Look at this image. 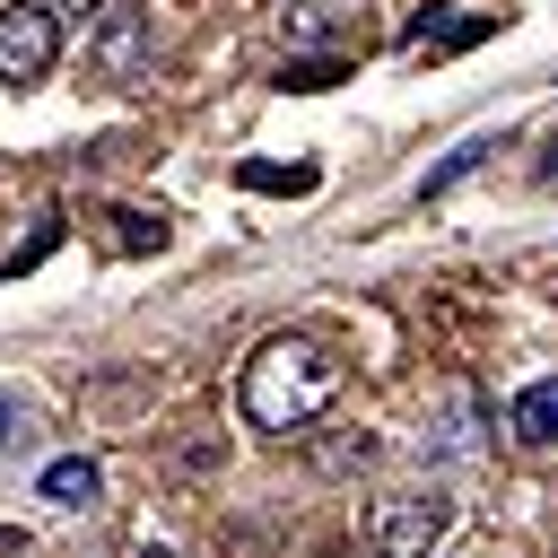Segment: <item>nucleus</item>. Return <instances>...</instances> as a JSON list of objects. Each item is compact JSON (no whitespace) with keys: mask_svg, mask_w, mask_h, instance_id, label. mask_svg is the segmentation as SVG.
Listing matches in <instances>:
<instances>
[{"mask_svg":"<svg viewBox=\"0 0 558 558\" xmlns=\"http://www.w3.org/2000/svg\"><path fill=\"white\" fill-rule=\"evenodd\" d=\"M26 427H17V401H0V445H17Z\"/></svg>","mask_w":558,"mask_h":558,"instance_id":"obj_13","label":"nucleus"},{"mask_svg":"<svg viewBox=\"0 0 558 558\" xmlns=\"http://www.w3.org/2000/svg\"><path fill=\"white\" fill-rule=\"evenodd\" d=\"M87 52H96V70H105V78H140V70L157 61V26H148V9H105Z\"/></svg>","mask_w":558,"mask_h":558,"instance_id":"obj_4","label":"nucleus"},{"mask_svg":"<svg viewBox=\"0 0 558 558\" xmlns=\"http://www.w3.org/2000/svg\"><path fill=\"white\" fill-rule=\"evenodd\" d=\"M44 497L78 514V506H96V497H105V471H96L87 453H61V462H44Z\"/></svg>","mask_w":558,"mask_h":558,"instance_id":"obj_8","label":"nucleus"},{"mask_svg":"<svg viewBox=\"0 0 558 558\" xmlns=\"http://www.w3.org/2000/svg\"><path fill=\"white\" fill-rule=\"evenodd\" d=\"M331 392H340V357H331L323 340H305V331H279V340H262V349L244 357L235 410H244L253 427H270V436H296Z\"/></svg>","mask_w":558,"mask_h":558,"instance_id":"obj_1","label":"nucleus"},{"mask_svg":"<svg viewBox=\"0 0 558 558\" xmlns=\"http://www.w3.org/2000/svg\"><path fill=\"white\" fill-rule=\"evenodd\" d=\"M418 453H436V462L480 453V392L471 384H445V410H436V427H418Z\"/></svg>","mask_w":558,"mask_h":558,"instance_id":"obj_5","label":"nucleus"},{"mask_svg":"<svg viewBox=\"0 0 558 558\" xmlns=\"http://www.w3.org/2000/svg\"><path fill=\"white\" fill-rule=\"evenodd\" d=\"M140 558H166V549H140Z\"/></svg>","mask_w":558,"mask_h":558,"instance_id":"obj_14","label":"nucleus"},{"mask_svg":"<svg viewBox=\"0 0 558 558\" xmlns=\"http://www.w3.org/2000/svg\"><path fill=\"white\" fill-rule=\"evenodd\" d=\"M532 174H541V183H549V192H558V131H549V140H541V157H532Z\"/></svg>","mask_w":558,"mask_h":558,"instance_id":"obj_12","label":"nucleus"},{"mask_svg":"<svg viewBox=\"0 0 558 558\" xmlns=\"http://www.w3.org/2000/svg\"><path fill=\"white\" fill-rule=\"evenodd\" d=\"M78 9H105V0H78Z\"/></svg>","mask_w":558,"mask_h":558,"instance_id":"obj_15","label":"nucleus"},{"mask_svg":"<svg viewBox=\"0 0 558 558\" xmlns=\"http://www.w3.org/2000/svg\"><path fill=\"white\" fill-rule=\"evenodd\" d=\"M445 523H453V497H436V488H392V497L366 506V549H375V558H427V549L445 541Z\"/></svg>","mask_w":558,"mask_h":558,"instance_id":"obj_2","label":"nucleus"},{"mask_svg":"<svg viewBox=\"0 0 558 558\" xmlns=\"http://www.w3.org/2000/svg\"><path fill=\"white\" fill-rule=\"evenodd\" d=\"M52 61H61V17L35 9V0H9L0 9V78L9 87H35Z\"/></svg>","mask_w":558,"mask_h":558,"instance_id":"obj_3","label":"nucleus"},{"mask_svg":"<svg viewBox=\"0 0 558 558\" xmlns=\"http://www.w3.org/2000/svg\"><path fill=\"white\" fill-rule=\"evenodd\" d=\"M349 70H357L349 52H323V61H305V52H288V61H279V87H296V96H314V87H340Z\"/></svg>","mask_w":558,"mask_h":558,"instance_id":"obj_9","label":"nucleus"},{"mask_svg":"<svg viewBox=\"0 0 558 558\" xmlns=\"http://www.w3.org/2000/svg\"><path fill=\"white\" fill-rule=\"evenodd\" d=\"M506 427H514L523 445H558V375L523 384V392H514V410H506Z\"/></svg>","mask_w":558,"mask_h":558,"instance_id":"obj_7","label":"nucleus"},{"mask_svg":"<svg viewBox=\"0 0 558 558\" xmlns=\"http://www.w3.org/2000/svg\"><path fill=\"white\" fill-rule=\"evenodd\" d=\"M244 192H314V166H235Z\"/></svg>","mask_w":558,"mask_h":558,"instance_id":"obj_11","label":"nucleus"},{"mask_svg":"<svg viewBox=\"0 0 558 558\" xmlns=\"http://www.w3.org/2000/svg\"><path fill=\"white\" fill-rule=\"evenodd\" d=\"M480 35H497L488 9H480V17H445V9L410 17V52H462V44H480Z\"/></svg>","mask_w":558,"mask_h":558,"instance_id":"obj_6","label":"nucleus"},{"mask_svg":"<svg viewBox=\"0 0 558 558\" xmlns=\"http://www.w3.org/2000/svg\"><path fill=\"white\" fill-rule=\"evenodd\" d=\"M488 148H497V140H462V148H453L445 166H427V183H418V201H427V192H453V183H462V174H471V166H480Z\"/></svg>","mask_w":558,"mask_h":558,"instance_id":"obj_10","label":"nucleus"}]
</instances>
